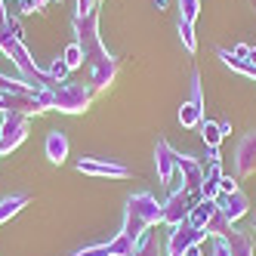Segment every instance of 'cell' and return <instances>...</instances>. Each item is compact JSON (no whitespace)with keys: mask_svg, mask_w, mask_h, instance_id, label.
Instances as JSON below:
<instances>
[{"mask_svg":"<svg viewBox=\"0 0 256 256\" xmlns=\"http://www.w3.org/2000/svg\"><path fill=\"white\" fill-rule=\"evenodd\" d=\"M160 226V204L154 200L152 192H136L130 200H126V210H124V234L139 241V238Z\"/></svg>","mask_w":256,"mask_h":256,"instance_id":"1","label":"cell"},{"mask_svg":"<svg viewBox=\"0 0 256 256\" xmlns=\"http://www.w3.org/2000/svg\"><path fill=\"white\" fill-rule=\"evenodd\" d=\"M90 99H93V90L86 84H74V80H62L52 86V108H59L65 114H80L86 112Z\"/></svg>","mask_w":256,"mask_h":256,"instance_id":"2","label":"cell"},{"mask_svg":"<svg viewBox=\"0 0 256 256\" xmlns=\"http://www.w3.org/2000/svg\"><path fill=\"white\" fill-rule=\"evenodd\" d=\"M198 200H200V194H194L188 188H173L170 198H167V204H160V222L170 226V228L188 222V216L198 207Z\"/></svg>","mask_w":256,"mask_h":256,"instance_id":"3","label":"cell"},{"mask_svg":"<svg viewBox=\"0 0 256 256\" xmlns=\"http://www.w3.org/2000/svg\"><path fill=\"white\" fill-rule=\"evenodd\" d=\"M207 241V234L194 228L192 222H182V226H173L170 234H167V244H164V256H186L192 247L198 244H204Z\"/></svg>","mask_w":256,"mask_h":256,"instance_id":"4","label":"cell"},{"mask_svg":"<svg viewBox=\"0 0 256 256\" xmlns=\"http://www.w3.org/2000/svg\"><path fill=\"white\" fill-rule=\"evenodd\" d=\"M216 56L222 59L232 71H238V74H244V78L256 80V46H250V44H234L232 50L219 46Z\"/></svg>","mask_w":256,"mask_h":256,"instance_id":"5","label":"cell"},{"mask_svg":"<svg viewBox=\"0 0 256 256\" xmlns=\"http://www.w3.org/2000/svg\"><path fill=\"white\" fill-rule=\"evenodd\" d=\"M133 250H136V241H133V238H126L124 232H118L112 241L80 247L74 256H133Z\"/></svg>","mask_w":256,"mask_h":256,"instance_id":"6","label":"cell"},{"mask_svg":"<svg viewBox=\"0 0 256 256\" xmlns=\"http://www.w3.org/2000/svg\"><path fill=\"white\" fill-rule=\"evenodd\" d=\"M253 173H256V130L244 133L241 142H238V148H234V176L244 179Z\"/></svg>","mask_w":256,"mask_h":256,"instance_id":"7","label":"cell"},{"mask_svg":"<svg viewBox=\"0 0 256 256\" xmlns=\"http://www.w3.org/2000/svg\"><path fill=\"white\" fill-rule=\"evenodd\" d=\"M25 136H28V118L25 114H6L4 124H0V154L12 152Z\"/></svg>","mask_w":256,"mask_h":256,"instance_id":"8","label":"cell"},{"mask_svg":"<svg viewBox=\"0 0 256 256\" xmlns=\"http://www.w3.org/2000/svg\"><path fill=\"white\" fill-rule=\"evenodd\" d=\"M118 59L112 56V52H102V56H96V59H90L86 62V68H90V84H93L96 90H105L108 84L114 80V74H118Z\"/></svg>","mask_w":256,"mask_h":256,"instance_id":"9","label":"cell"},{"mask_svg":"<svg viewBox=\"0 0 256 256\" xmlns=\"http://www.w3.org/2000/svg\"><path fill=\"white\" fill-rule=\"evenodd\" d=\"M78 170L86 173V176H108V179H126V176H130V170H126L124 164L102 160V158H80Z\"/></svg>","mask_w":256,"mask_h":256,"instance_id":"10","label":"cell"},{"mask_svg":"<svg viewBox=\"0 0 256 256\" xmlns=\"http://www.w3.org/2000/svg\"><path fill=\"white\" fill-rule=\"evenodd\" d=\"M176 173L182 176V188L200 194V186H204V164L194 160V158H179L176 160Z\"/></svg>","mask_w":256,"mask_h":256,"instance_id":"11","label":"cell"},{"mask_svg":"<svg viewBox=\"0 0 256 256\" xmlns=\"http://www.w3.org/2000/svg\"><path fill=\"white\" fill-rule=\"evenodd\" d=\"M176 160L179 154L170 148V142H158V148H154V164H158V179L164 182V186H173V176H176Z\"/></svg>","mask_w":256,"mask_h":256,"instance_id":"12","label":"cell"},{"mask_svg":"<svg viewBox=\"0 0 256 256\" xmlns=\"http://www.w3.org/2000/svg\"><path fill=\"white\" fill-rule=\"evenodd\" d=\"M216 204H219V210H222V216L232 219V222H238V219L247 216V210H250V200H247V194L241 188L232 192V194H219Z\"/></svg>","mask_w":256,"mask_h":256,"instance_id":"13","label":"cell"},{"mask_svg":"<svg viewBox=\"0 0 256 256\" xmlns=\"http://www.w3.org/2000/svg\"><path fill=\"white\" fill-rule=\"evenodd\" d=\"M204 164V186H200V198H219V182H222V160H200Z\"/></svg>","mask_w":256,"mask_h":256,"instance_id":"14","label":"cell"},{"mask_svg":"<svg viewBox=\"0 0 256 256\" xmlns=\"http://www.w3.org/2000/svg\"><path fill=\"white\" fill-rule=\"evenodd\" d=\"M44 148H46V158H50L52 164H62V160L68 158V139H65V133H62V130H50Z\"/></svg>","mask_w":256,"mask_h":256,"instance_id":"15","label":"cell"},{"mask_svg":"<svg viewBox=\"0 0 256 256\" xmlns=\"http://www.w3.org/2000/svg\"><path fill=\"white\" fill-rule=\"evenodd\" d=\"M219 210V204H216V200H210V198H200L198 200V207L192 210V216H188V222L194 226V228H200V232H204L207 228V222H210V219H213V213ZM207 234V232H204Z\"/></svg>","mask_w":256,"mask_h":256,"instance_id":"16","label":"cell"},{"mask_svg":"<svg viewBox=\"0 0 256 256\" xmlns=\"http://www.w3.org/2000/svg\"><path fill=\"white\" fill-rule=\"evenodd\" d=\"M133 256H164V244H160V238H158L154 228H148V232H145L139 241H136Z\"/></svg>","mask_w":256,"mask_h":256,"instance_id":"17","label":"cell"},{"mask_svg":"<svg viewBox=\"0 0 256 256\" xmlns=\"http://www.w3.org/2000/svg\"><path fill=\"white\" fill-rule=\"evenodd\" d=\"M179 124L186 126V130H194V126L204 124V105H198V102H186L179 108Z\"/></svg>","mask_w":256,"mask_h":256,"instance_id":"18","label":"cell"},{"mask_svg":"<svg viewBox=\"0 0 256 256\" xmlns=\"http://www.w3.org/2000/svg\"><path fill=\"white\" fill-rule=\"evenodd\" d=\"M226 241H228V247H232V256H253V241H250L247 232L232 228V232L226 234Z\"/></svg>","mask_w":256,"mask_h":256,"instance_id":"19","label":"cell"},{"mask_svg":"<svg viewBox=\"0 0 256 256\" xmlns=\"http://www.w3.org/2000/svg\"><path fill=\"white\" fill-rule=\"evenodd\" d=\"M28 194H10V198H4V200H0V226H4L6 222V219H12L16 213H19L25 204H28Z\"/></svg>","mask_w":256,"mask_h":256,"instance_id":"20","label":"cell"},{"mask_svg":"<svg viewBox=\"0 0 256 256\" xmlns=\"http://www.w3.org/2000/svg\"><path fill=\"white\" fill-rule=\"evenodd\" d=\"M232 228H234V222L222 216V210H216V213H213V219L207 222V228H204V232H207V238H226Z\"/></svg>","mask_w":256,"mask_h":256,"instance_id":"21","label":"cell"},{"mask_svg":"<svg viewBox=\"0 0 256 256\" xmlns=\"http://www.w3.org/2000/svg\"><path fill=\"white\" fill-rule=\"evenodd\" d=\"M198 130H200V139H204L207 148H219V142H222V133H219V124H216V120H207V118H204V124H200Z\"/></svg>","mask_w":256,"mask_h":256,"instance_id":"22","label":"cell"},{"mask_svg":"<svg viewBox=\"0 0 256 256\" xmlns=\"http://www.w3.org/2000/svg\"><path fill=\"white\" fill-rule=\"evenodd\" d=\"M179 38H182V46H186V52H188V56H194V52H198L194 25H188V22H182V19H179Z\"/></svg>","mask_w":256,"mask_h":256,"instance_id":"23","label":"cell"},{"mask_svg":"<svg viewBox=\"0 0 256 256\" xmlns=\"http://www.w3.org/2000/svg\"><path fill=\"white\" fill-rule=\"evenodd\" d=\"M198 12H200V0H179V19H182V22L194 25Z\"/></svg>","mask_w":256,"mask_h":256,"instance_id":"24","label":"cell"},{"mask_svg":"<svg viewBox=\"0 0 256 256\" xmlns=\"http://www.w3.org/2000/svg\"><path fill=\"white\" fill-rule=\"evenodd\" d=\"M62 59H65V65H68V68H80V65L86 62V59H84V50H80V44H78V40L65 46V56H62Z\"/></svg>","mask_w":256,"mask_h":256,"instance_id":"25","label":"cell"},{"mask_svg":"<svg viewBox=\"0 0 256 256\" xmlns=\"http://www.w3.org/2000/svg\"><path fill=\"white\" fill-rule=\"evenodd\" d=\"M68 71H71V68L65 65V59H56V62L50 65V71H46V74H50L52 80H56V84H62V80H65V74H68Z\"/></svg>","mask_w":256,"mask_h":256,"instance_id":"26","label":"cell"},{"mask_svg":"<svg viewBox=\"0 0 256 256\" xmlns=\"http://www.w3.org/2000/svg\"><path fill=\"white\" fill-rule=\"evenodd\" d=\"M232 192H238V176H222V182H219V194H232Z\"/></svg>","mask_w":256,"mask_h":256,"instance_id":"27","label":"cell"},{"mask_svg":"<svg viewBox=\"0 0 256 256\" xmlns=\"http://www.w3.org/2000/svg\"><path fill=\"white\" fill-rule=\"evenodd\" d=\"M46 4H50V0H19L22 12H38V10H44Z\"/></svg>","mask_w":256,"mask_h":256,"instance_id":"28","label":"cell"},{"mask_svg":"<svg viewBox=\"0 0 256 256\" xmlns=\"http://www.w3.org/2000/svg\"><path fill=\"white\" fill-rule=\"evenodd\" d=\"M213 256H232V247L226 238H216V244H213Z\"/></svg>","mask_w":256,"mask_h":256,"instance_id":"29","label":"cell"},{"mask_svg":"<svg viewBox=\"0 0 256 256\" xmlns=\"http://www.w3.org/2000/svg\"><path fill=\"white\" fill-rule=\"evenodd\" d=\"M219 133H222V136H232V120H219Z\"/></svg>","mask_w":256,"mask_h":256,"instance_id":"30","label":"cell"},{"mask_svg":"<svg viewBox=\"0 0 256 256\" xmlns=\"http://www.w3.org/2000/svg\"><path fill=\"white\" fill-rule=\"evenodd\" d=\"M186 256H200V244H198V247H192V250H188Z\"/></svg>","mask_w":256,"mask_h":256,"instance_id":"31","label":"cell"},{"mask_svg":"<svg viewBox=\"0 0 256 256\" xmlns=\"http://www.w3.org/2000/svg\"><path fill=\"white\" fill-rule=\"evenodd\" d=\"M154 6H158V10H164V6H167V0H154Z\"/></svg>","mask_w":256,"mask_h":256,"instance_id":"32","label":"cell"},{"mask_svg":"<svg viewBox=\"0 0 256 256\" xmlns=\"http://www.w3.org/2000/svg\"><path fill=\"white\" fill-rule=\"evenodd\" d=\"M253 232H256V222H253Z\"/></svg>","mask_w":256,"mask_h":256,"instance_id":"33","label":"cell"},{"mask_svg":"<svg viewBox=\"0 0 256 256\" xmlns=\"http://www.w3.org/2000/svg\"><path fill=\"white\" fill-rule=\"evenodd\" d=\"M59 4H62V0H59Z\"/></svg>","mask_w":256,"mask_h":256,"instance_id":"34","label":"cell"},{"mask_svg":"<svg viewBox=\"0 0 256 256\" xmlns=\"http://www.w3.org/2000/svg\"><path fill=\"white\" fill-rule=\"evenodd\" d=\"M253 4H256V0H253Z\"/></svg>","mask_w":256,"mask_h":256,"instance_id":"35","label":"cell"}]
</instances>
